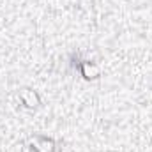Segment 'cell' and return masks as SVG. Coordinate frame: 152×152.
<instances>
[{
	"instance_id": "1",
	"label": "cell",
	"mask_w": 152,
	"mask_h": 152,
	"mask_svg": "<svg viewBox=\"0 0 152 152\" xmlns=\"http://www.w3.org/2000/svg\"><path fill=\"white\" fill-rule=\"evenodd\" d=\"M25 145L30 152H57V140L46 134H30Z\"/></svg>"
},
{
	"instance_id": "2",
	"label": "cell",
	"mask_w": 152,
	"mask_h": 152,
	"mask_svg": "<svg viewBox=\"0 0 152 152\" xmlns=\"http://www.w3.org/2000/svg\"><path fill=\"white\" fill-rule=\"evenodd\" d=\"M76 71L85 81H97L103 76V69L97 62L90 60V58H76L75 62Z\"/></svg>"
},
{
	"instance_id": "3",
	"label": "cell",
	"mask_w": 152,
	"mask_h": 152,
	"mask_svg": "<svg viewBox=\"0 0 152 152\" xmlns=\"http://www.w3.org/2000/svg\"><path fill=\"white\" fill-rule=\"evenodd\" d=\"M18 99H20V103H21V106L25 110H37L42 104L41 94L32 87H21L18 90Z\"/></svg>"
}]
</instances>
